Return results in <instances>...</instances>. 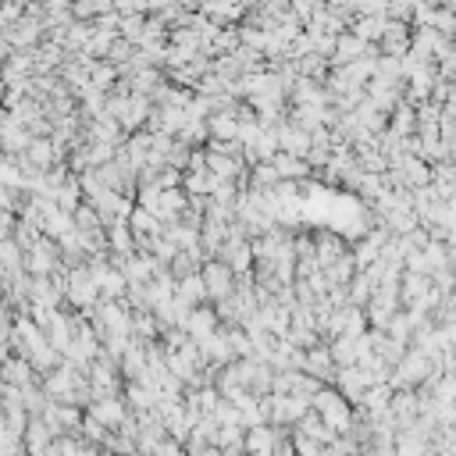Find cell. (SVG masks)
I'll return each instance as SVG.
<instances>
[{
    "mask_svg": "<svg viewBox=\"0 0 456 456\" xmlns=\"http://www.w3.org/2000/svg\"><path fill=\"white\" fill-rule=\"evenodd\" d=\"M4 378H7L11 385H21V389H25V382L32 378V364H21V360H11V364L4 368Z\"/></svg>",
    "mask_w": 456,
    "mask_h": 456,
    "instance_id": "7a4b0ae2",
    "label": "cell"
},
{
    "mask_svg": "<svg viewBox=\"0 0 456 456\" xmlns=\"http://www.w3.org/2000/svg\"><path fill=\"white\" fill-rule=\"evenodd\" d=\"M0 186H4V189L25 186V175H21V168H18L14 161H0Z\"/></svg>",
    "mask_w": 456,
    "mask_h": 456,
    "instance_id": "6da1fadb",
    "label": "cell"
}]
</instances>
